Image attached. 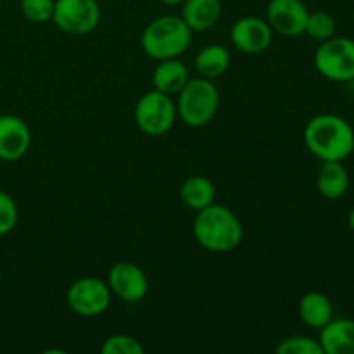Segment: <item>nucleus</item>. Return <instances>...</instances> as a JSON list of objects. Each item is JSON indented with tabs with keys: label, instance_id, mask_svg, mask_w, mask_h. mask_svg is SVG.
<instances>
[{
	"label": "nucleus",
	"instance_id": "obj_1",
	"mask_svg": "<svg viewBox=\"0 0 354 354\" xmlns=\"http://www.w3.org/2000/svg\"><path fill=\"white\" fill-rule=\"evenodd\" d=\"M304 144L320 161H344L354 152V130L339 114H317L304 127Z\"/></svg>",
	"mask_w": 354,
	"mask_h": 354
},
{
	"label": "nucleus",
	"instance_id": "obj_2",
	"mask_svg": "<svg viewBox=\"0 0 354 354\" xmlns=\"http://www.w3.org/2000/svg\"><path fill=\"white\" fill-rule=\"evenodd\" d=\"M192 232L197 244L211 252L234 251L244 239V228L237 214L216 203L197 211Z\"/></svg>",
	"mask_w": 354,
	"mask_h": 354
},
{
	"label": "nucleus",
	"instance_id": "obj_3",
	"mask_svg": "<svg viewBox=\"0 0 354 354\" xmlns=\"http://www.w3.org/2000/svg\"><path fill=\"white\" fill-rule=\"evenodd\" d=\"M142 48L156 61L180 57L192 44V30L182 16H159L145 26L142 33Z\"/></svg>",
	"mask_w": 354,
	"mask_h": 354
},
{
	"label": "nucleus",
	"instance_id": "obj_4",
	"mask_svg": "<svg viewBox=\"0 0 354 354\" xmlns=\"http://www.w3.org/2000/svg\"><path fill=\"white\" fill-rule=\"evenodd\" d=\"M176 100V116L192 128L206 127L214 120L220 107V92L213 80L190 78Z\"/></svg>",
	"mask_w": 354,
	"mask_h": 354
},
{
	"label": "nucleus",
	"instance_id": "obj_5",
	"mask_svg": "<svg viewBox=\"0 0 354 354\" xmlns=\"http://www.w3.org/2000/svg\"><path fill=\"white\" fill-rule=\"evenodd\" d=\"M315 68L324 78L335 83L354 80V40L332 37L322 41L315 52Z\"/></svg>",
	"mask_w": 354,
	"mask_h": 354
},
{
	"label": "nucleus",
	"instance_id": "obj_6",
	"mask_svg": "<svg viewBox=\"0 0 354 354\" xmlns=\"http://www.w3.org/2000/svg\"><path fill=\"white\" fill-rule=\"evenodd\" d=\"M176 121V104L173 97L151 90L138 99L135 106V123L149 137H162Z\"/></svg>",
	"mask_w": 354,
	"mask_h": 354
},
{
	"label": "nucleus",
	"instance_id": "obj_7",
	"mask_svg": "<svg viewBox=\"0 0 354 354\" xmlns=\"http://www.w3.org/2000/svg\"><path fill=\"white\" fill-rule=\"evenodd\" d=\"M111 299L113 294L107 282L97 277H83L75 280L66 292V303L69 310L85 318L100 317L106 313L107 308L111 306Z\"/></svg>",
	"mask_w": 354,
	"mask_h": 354
},
{
	"label": "nucleus",
	"instance_id": "obj_8",
	"mask_svg": "<svg viewBox=\"0 0 354 354\" xmlns=\"http://www.w3.org/2000/svg\"><path fill=\"white\" fill-rule=\"evenodd\" d=\"M52 21L64 33L82 37L99 26V2L97 0H55Z\"/></svg>",
	"mask_w": 354,
	"mask_h": 354
},
{
	"label": "nucleus",
	"instance_id": "obj_9",
	"mask_svg": "<svg viewBox=\"0 0 354 354\" xmlns=\"http://www.w3.org/2000/svg\"><path fill=\"white\" fill-rule=\"evenodd\" d=\"M308 16L310 10L303 0H270L266 7V23L273 33L287 38H296L304 33Z\"/></svg>",
	"mask_w": 354,
	"mask_h": 354
},
{
	"label": "nucleus",
	"instance_id": "obj_10",
	"mask_svg": "<svg viewBox=\"0 0 354 354\" xmlns=\"http://www.w3.org/2000/svg\"><path fill=\"white\" fill-rule=\"evenodd\" d=\"M107 286L111 294L124 303H138L147 294L149 280L140 266L130 261H120L111 266L107 273Z\"/></svg>",
	"mask_w": 354,
	"mask_h": 354
},
{
	"label": "nucleus",
	"instance_id": "obj_11",
	"mask_svg": "<svg viewBox=\"0 0 354 354\" xmlns=\"http://www.w3.org/2000/svg\"><path fill=\"white\" fill-rule=\"evenodd\" d=\"M230 40L237 50L248 55H258L268 50L273 41V30L266 19L256 16L241 17L230 30Z\"/></svg>",
	"mask_w": 354,
	"mask_h": 354
},
{
	"label": "nucleus",
	"instance_id": "obj_12",
	"mask_svg": "<svg viewBox=\"0 0 354 354\" xmlns=\"http://www.w3.org/2000/svg\"><path fill=\"white\" fill-rule=\"evenodd\" d=\"M31 145L30 127L16 114L0 116V159L14 162L28 154Z\"/></svg>",
	"mask_w": 354,
	"mask_h": 354
},
{
	"label": "nucleus",
	"instance_id": "obj_13",
	"mask_svg": "<svg viewBox=\"0 0 354 354\" xmlns=\"http://www.w3.org/2000/svg\"><path fill=\"white\" fill-rule=\"evenodd\" d=\"M324 354H354V320L332 318L320 328L318 337Z\"/></svg>",
	"mask_w": 354,
	"mask_h": 354
},
{
	"label": "nucleus",
	"instance_id": "obj_14",
	"mask_svg": "<svg viewBox=\"0 0 354 354\" xmlns=\"http://www.w3.org/2000/svg\"><path fill=\"white\" fill-rule=\"evenodd\" d=\"M189 80V69H187V66L178 57L159 61L154 73H152V85H154V90L166 93L169 97L178 95Z\"/></svg>",
	"mask_w": 354,
	"mask_h": 354
},
{
	"label": "nucleus",
	"instance_id": "obj_15",
	"mask_svg": "<svg viewBox=\"0 0 354 354\" xmlns=\"http://www.w3.org/2000/svg\"><path fill=\"white\" fill-rule=\"evenodd\" d=\"M182 19L192 31H207L220 21L221 0H185Z\"/></svg>",
	"mask_w": 354,
	"mask_h": 354
},
{
	"label": "nucleus",
	"instance_id": "obj_16",
	"mask_svg": "<svg viewBox=\"0 0 354 354\" xmlns=\"http://www.w3.org/2000/svg\"><path fill=\"white\" fill-rule=\"evenodd\" d=\"M299 318L310 328L320 330L334 318V306L327 294L311 290L299 301Z\"/></svg>",
	"mask_w": 354,
	"mask_h": 354
},
{
	"label": "nucleus",
	"instance_id": "obj_17",
	"mask_svg": "<svg viewBox=\"0 0 354 354\" xmlns=\"http://www.w3.org/2000/svg\"><path fill=\"white\" fill-rule=\"evenodd\" d=\"M317 187L325 199L344 197L349 190V175L342 161H324L317 175Z\"/></svg>",
	"mask_w": 354,
	"mask_h": 354
},
{
	"label": "nucleus",
	"instance_id": "obj_18",
	"mask_svg": "<svg viewBox=\"0 0 354 354\" xmlns=\"http://www.w3.org/2000/svg\"><path fill=\"white\" fill-rule=\"evenodd\" d=\"M180 197L187 207L194 211H201L214 203L216 190H214L213 182L203 175H192L182 183L180 189Z\"/></svg>",
	"mask_w": 354,
	"mask_h": 354
},
{
	"label": "nucleus",
	"instance_id": "obj_19",
	"mask_svg": "<svg viewBox=\"0 0 354 354\" xmlns=\"http://www.w3.org/2000/svg\"><path fill=\"white\" fill-rule=\"evenodd\" d=\"M230 66V52L223 45H206L196 55V69L206 80H216L227 73Z\"/></svg>",
	"mask_w": 354,
	"mask_h": 354
},
{
	"label": "nucleus",
	"instance_id": "obj_20",
	"mask_svg": "<svg viewBox=\"0 0 354 354\" xmlns=\"http://www.w3.org/2000/svg\"><path fill=\"white\" fill-rule=\"evenodd\" d=\"M335 30H337V26H335L334 17L324 10H317V12H310V16H308L304 33L322 44V41L335 37Z\"/></svg>",
	"mask_w": 354,
	"mask_h": 354
},
{
	"label": "nucleus",
	"instance_id": "obj_21",
	"mask_svg": "<svg viewBox=\"0 0 354 354\" xmlns=\"http://www.w3.org/2000/svg\"><path fill=\"white\" fill-rule=\"evenodd\" d=\"M277 353L279 354H324L320 342L315 341L313 337H306V335H292L277 346Z\"/></svg>",
	"mask_w": 354,
	"mask_h": 354
},
{
	"label": "nucleus",
	"instance_id": "obj_22",
	"mask_svg": "<svg viewBox=\"0 0 354 354\" xmlns=\"http://www.w3.org/2000/svg\"><path fill=\"white\" fill-rule=\"evenodd\" d=\"M55 0H21V12L30 23L44 24L52 21Z\"/></svg>",
	"mask_w": 354,
	"mask_h": 354
},
{
	"label": "nucleus",
	"instance_id": "obj_23",
	"mask_svg": "<svg viewBox=\"0 0 354 354\" xmlns=\"http://www.w3.org/2000/svg\"><path fill=\"white\" fill-rule=\"evenodd\" d=\"M102 354H144V346L127 334H114L104 341Z\"/></svg>",
	"mask_w": 354,
	"mask_h": 354
},
{
	"label": "nucleus",
	"instance_id": "obj_24",
	"mask_svg": "<svg viewBox=\"0 0 354 354\" xmlns=\"http://www.w3.org/2000/svg\"><path fill=\"white\" fill-rule=\"evenodd\" d=\"M19 220L17 204L7 192L0 190V237L9 235Z\"/></svg>",
	"mask_w": 354,
	"mask_h": 354
},
{
	"label": "nucleus",
	"instance_id": "obj_25",
	"mask_svg": "<svg viewBox=\"0 0 354 354\" xmlns=\"http://www.w3.org/2000/svg\"><path fill=\"white\" fill-rule=\"evenodd\" d=\"M159 2L165 3V6L173 7V6H180V3H183V2H185V0H159Z\"/></svg>",
	"mask_w": 354,
	"mask_h": 354
},
{
	"label": "nucleus",
	"instance_id": "obj_26",
	"mask_svg": "<svg viewBox=\"0 0 354 354\" xmlns=\"http://www.w3.org/2000/svg\"><path fill=\"white\" fill-rule=\"evenodd\" d=\"M348 223H349V228L354 232V207L351 211H349V216H348Z\"/></svg>",
	"mask_w": 354,
	"mask_h": 354
},
{
	"label": "nucleus",
	"instance_id": "obj_27",
	"mask_svg": "<svg viewBox=\"0 0 354 354\" xmlns=\"http://www.w3.org/2000/svg\"><path fill=\"white\" fill-rule=\"evenodd\" d=\"M0 280H2V272H0Z\"/></svg>",
	"mask_w": 354,
	"mask_h": 354
}]
</instances>
